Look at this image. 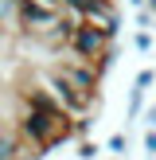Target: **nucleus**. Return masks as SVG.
<instances>
[{
  "instance_id": "2",
  "label": "nucleus",
  "mask_w": 156,
  "mask_h": 160,
  "mask_svg": "<svg viewBox=\"0 0 156 160\" xmlns=\"http://www.w3.org/2000/svg\"><path fill=\"white\" fill-rule=\"evenodd\" d=\"M113 39L117 35H109L105 28H98V23H74V35H70V43H66V51L70 55H78V59H94V62H101L109 51H113Z\"/></svg>"
},
{
  "instance_id": "11",
  "label": "nucleus",
  "mask_w": 156,
  "mask_h": 160,
  "mask_svg": "<svg viewBox=\"0 0 156 160\" xmlns=\"http://www.w3.org/2000/svg\"><path fill=\"white\" fill-rule=\"evenodd\" d=\"M129 4H133V8H144V4H148V0H129Z\"/></svg>"
},
{
  "instance_id": "12",
  "label": "nucleus",
  "mask_w": 156,
  "mask_h": 160,
  "mask_svg": "<svg viewBox=\"0 0 156 160\" xmlns=\"http://www.w3.org/2000/svg\"><path fill=\"white\" fill-rule=\"evenodd\" d=\"M148 8H152V12H156V0H148Z\"/></svg>"
},
{
  "instance_id": "1",
  "label": "nucleus",
  "mask_w": 156,
  "mask_h": 160,
  "mask_svg": "<svg viewBox=\"0 0 156 160\" xmlns=\"http://www.w3.org/2000/svg\"><path fill=\"white\" fill-rule=\"evenodd\" d=\"M51 74L78 98V106H82V113H86V109L94 106V98H98V86H101L105 67H101V62H94V59H78V55H70V59L55 62Z\"/></svg>"
},
{
  "instance_id": "9",
  "label": "nucleus",
  "mask_w": 156,
  "mask_h": 160,
  "mask_svg": "<svg viewBox=\"0 0 156 160\" xmlns=\"http://www.w3.org/2000/svg\"><path fill=\"white\" fill-rule=\"evenodd\" d=\"M78 156H82V160H94V156H98V145H90V141H82V145H78Z\"/></svg>"
},
{
  "instance_id": "3",
  "label": "nucleus",
  "mask_w": 156,
  "mask_h": 160,
  "mask_svg": "<svg viewBox=\"0 0 156 160\" xmlns=\"http://www.w3.org/2000/svg\"><path fill=\"white\" fill-rule=\"evenodd\" d=\"M86 23H98V28H105L109 35H117L121 12H117L113 0H90V4H86Z\"/></svg>"
},
{
  "instance_id": "6",
  "label": "nucleus",
  "mask_w": 156,
  "mask_h": 160,
  "mask_svg": "<svg viewBox=\"0 0 156 160\" xmlns=\"http://www.w3.org/2000/svg\"><path fill=\"white\" fill-rule=\"evenodd\" d=\"M133 47H137L140 55H148V51H152V31H148V28H140L137 35H133Z\"/></svg>"
},
{
  "instance_id": "8",
  "label": "nucleus",
  "mask_w": 156,
  "mask_h": 160,
  "mask_svg": "<svg viewBox=\"0 0 156 160\" xmlns=\"http://www.w3.org/2000/svg\"><path fill=\"white\" fill-rule=\"evenodd\" d=\"M152 82H156V70H140V74L133 78V86H140V90H148Z\"/></svg>"
},
{
  "instance_id": "5",
  "label": "nucleus",
  "mask_w": 156,
  "mask_h": 160,
  "mask_svg": "<svg viewBox=\"0 0 156 160\" xmlns=\"http://www.w3.org/2000/svg\"><path fill=\"white\" fill-rule=\"evenodd\" d=\"M105 148H109L113 156H125V152H129V137H125V133H113V137L105 141Z\"/></svg>"
},
{
  "instance_id": "4",
  "label": "nucleus",
  "mask_w": 156,
  "mask_h": 160,
  "mask_svg": "<svg viewBox=\"0 0 156 160\" xmlns=\"http://www.w3.org/2000/svg\"><path fill=\"white\" fill-rule=\"evenodd\" d=\"M140 113H144V90L133 86V90H129V121H137Z\"/></svg>"
},
{
  "instance_id": "7",
  "label": "nucleus",
  "mask_w": 156,
  "mask_h": 160,
  "mask_svg": "<svg viewBox=\"0 0 156 160\" xmlns=\"http://www.w3.org/2000/svg\"><path fill=\"white\" fill-rule=\"evenodd\" d=\"M144 156L156 160V125H148V129H144Z\"/></svg>"
},
{
  "instance_id": "13",
  "label": "nucleus",
  "mask_w": 156,
  "mask_h": 160,
  "mask_svg": "<svg viewBox=\"0 0 156 160\" xmlns=\"http://www.w3.org/2000/svg\"><path fill=\"white\" fill-rule=\"evenodd\" d=\"M117 160H121V156H117Z\"/></svg>"
},
{
  "instance_id": "10",
  "label": "nucleus",
  "mask_w": 156,
  "mask_h": 160,
  "mask_svg": "<svg viewBox=\"0 0 156 160\" xmlns=\"http://www.w3.org/2000/svg\"><path fill=\"white\" fill-rule=\"evenodd\" d=\"M144 117H148V125H156V106H148V109H144Z\"/></svg>"
}]
</instances>
